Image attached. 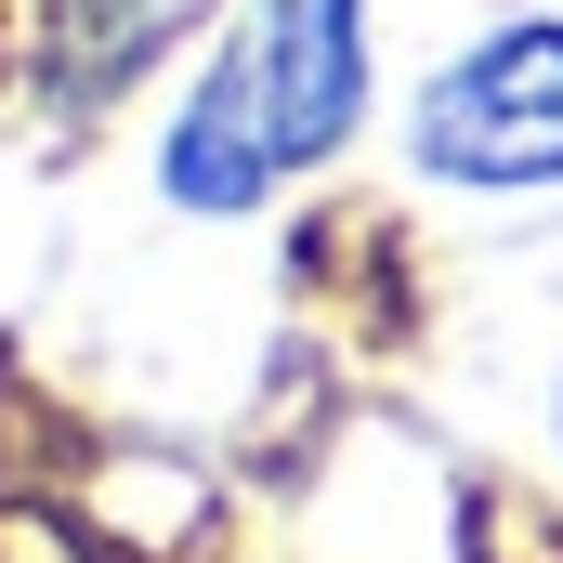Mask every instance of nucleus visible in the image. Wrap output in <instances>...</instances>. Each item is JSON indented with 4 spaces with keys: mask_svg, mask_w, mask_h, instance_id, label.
<instances>
[{
    "mask_svg": "<svg viewBox=\"0 0 563 563\" xmlns=\"http://www.w3.org/2000/svg\"><path fill=\"white\" fill-rule=\"evenodd\" d=\"M354 132H367V0H223L157 132V197L197 223H250L276 184L328 170Z\"/></svg>",
    "mask_w": 563,
    "mask_h": 563,
    "instance_id": "nucleus-1",
    "label": "nucleus"
},
{
    "mask_svg": "<svg viewBox=\"0 0 563 563\" xmlns=\"http://www.w3.org/2000/svg\"><path fill=\"white\" fill-rule=\"evenodd\" d=\"M407 170L445 197H551L563 184V13H498L407 106Z\"/></svg>",
    "mask_w": 563,
    "mask_h": 563,
    "instance_id": "nucleus-2",
    "label": "nucleus"
},
{
    "mask_svg": "<svg viewBox=\"0 0 563 563\" xmlns=\"http://www.w3.org/2000/svg\"><path fill=\"white\" fill-rule=\"evenodd\" d=\"M197 13H210V0H53V92H66V106L132 92Z\"/></svg>",
    "mask_w": 563,
    "mask_h": 563,
    "instance_id": "nucleus-3",
    "label": "nucleus"
},
{
    "mask_svg": "<svg viewBox=\"0 0 563 563\" xmlns=\"http://www.w3.org/2000/svg\"><path fill=\"white\" fill-rule=\"evenodd\" d=\"M551 445H563V380H551Z\"/></svg>",
    "mask_w": 563,
    "mask_h": 563,
    "instance_id": "nucleus-4",
    "label": "nucleus"
}]
</instances>
